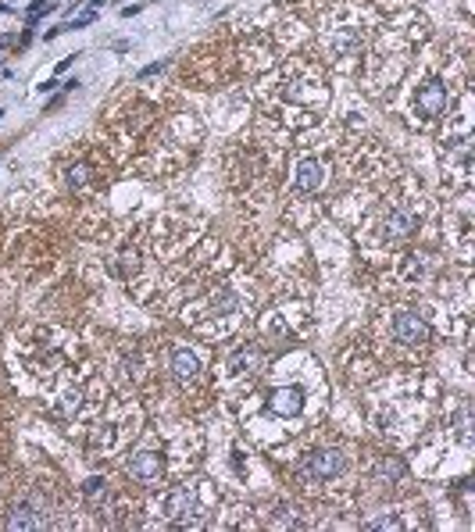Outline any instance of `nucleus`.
<instances>
[{
	"instance_id": "1",
	"label": "nucleus",
	"mask_w": 475,
	"mask_h": 532,
	"mask_svg": "<svg viewBox=\"0 0 475 532\" xmlns=\"http://www.w3.org/2000/svg\"><path fill=\"white\" fill-rule=\"evenodd\" d=\"M50 525V515H47V504L39 500V497H29L22 500L14 511H11V518H8V529L14 532H29V529H47Z\"/></svg>"
},
{
	"instance_id": "2",
	"label": "nucleus",
	"mask_w": 475,
	"mask_h": 532,
	"mask_svg": "<svg viewBox=\"0 0 475 532\" xmlns=\"http://www.w3.org/2000/svg\"><path fill=\"white\" fill-rule=\"evenodd\" d=\"M394 336H397V343H404V347H422V343H429L432 329H429V322H425L422 314L400 311L394 318Z\"/></svg>"
},
{
	"instance_id": "3",
	"label": "nucleus",
	"mask_w": 475,
	"mask_h": 532,
	"mask_svg": "<svg viewBox=\"0 0 475 532\" xmlns=\"http://www.w3.org/2000/svg\"><path fill=\"white\" fill-rule=\"evenodd\" d=\"M343 472V454L336 450V446H325V450H315L311 457H307V464L300 468V475H307V479H318V482H325V479H336Z\"/></svg>"
},
{
	"instance_id": "4",
	"label": "nucleus",
	"mask_w": 475,
	"mask_h": 532,
	"mask_svg": "<svg viewBox=\"0 0 475 532\" xmlns=\"http://www.w3.org/2000/svg\"><path fill=\"white\" fill-rule=\"evenodd\" d=\"M268 411L275 418H297L304 411V390L300 386H279L268 397Z\"/></svg>"
},
{
	"instance_id": "5",
	"label": "nucleus",
	"mask_w": 475,
	"mask_h": 532,
	"mask_svg": "<svg viewBox=\"0 0 475 532\" xmlns=\"http://www.w3.org/2000/svg\"><path fill=\"white\" fill-rule=\"evenodd\" d=\"M418 111H422L425 118H440V115L447 111V86H443V82L429 79L425 86L418 90Z\"/></svg>"
},
{
	"instance_id": "6",
	"label": "nucleus",
	"mask_w": 475,
	"mask_h": 532,
	"mask_svg": "<svg viewBox=\"0 0 475 532\" xmlns=\"http://www.w3.org/2000/svg\"><path fill=\"white\" fill-rule=\"evenodd\" d=\"M164 515H168L172 522H182V518L200 515V504H197V497L190 493V489H172V493L164 497Z\"/></svg>"
},
{
	"instance_id": "7",
	"label": "nucleus",
	"mask_w": 475,
	"mask_h": 532,
	"mask_svg": "<svg viewBox=\"0 0 475 532\" xmlns=\"http://www.w3.org/2000/svg\"><path fill=\"white\" fill-rule=\"evenodd\" d=\"M161 468H164L161 454H154V450H139V454H133V461H129V475H133V479H143V482H151V479L161 475Z\"/></svg>"
},
{
	"instance_id": "8",
	"label": "nucleus",
	"mask_w": 475,
	"mask_h": 532,
	"mask_svg": "<svg viewBox=\"0 0 475 532\" xmlns=\"http://www.w3.org/2000/svg\"><path fill=\"white\" fill-rule=\"evenodd\" d=\"M322 179H325L322 161H315V158H300L297 161V189L300 193H315V189L322 186Z\"/></svg>"
},
{
	"instance_id": "9",
	"label": "nucleus",
	"mask_w": 475,
	"mask_h": 532,
	"mask_svg": "<svg viewBox=\"0 0 475 532\" xmlns=\"http://www.w3.org/2000/svg\"><path fill=\"white\" fill-rule=\"evenodd\" d=\"M386 236L389 240H407L411 232H415V215H411V211H400V207H394L386 215Z\"/></svg>"
},
{
	"instance_id": "10",
	"label": "nucleus",
	"mask_w": 475,
	"mask_h": 532,
	"mask_svg": "<svg viewBox=\"0 0 475 532\" xmlns=\"http://www.w3.org/2000/svg\"><path fill=\"white\" fill-rule=\"evenodd\" d=\"M172 372H175V379H197L200 375V357L186 347L172 350Z\"/></svg>"
},
{
	"instance_id": "11",
	"label": "nucleus",
	"mask_w": 475,
	"mask_h": 532,
	"mask_svg": "<svg viewBox=\"0 0 475 532\" xmlns=\"http://www.w3.org/2000/svg\"><path fill=\"white\" fill-rule=\"evenodd\" d=\"M371 475H376V482H397L407 475V464L400 457H379L376 468H371Z\"/></svg>"
},
{
	"instance_id": "12",
	"label": "nucleus",
	"mask_w": 475,
	"mask_h": 532,
	"mask_svg": "<svg viewBox=\"0 0 475 532\" xmlns=\"http://www.w3.org/2000/svg\"><path fill=\"white\" fill-rule=\"evenodd\" d=\"M258 361H261V354H258L254 347H243V350H236V354H233V361H229V372H233V375H251V372L258 368Z\"/></svg>"
},
{
	"instance_id": "13",
	"label": "nucleus",
	"mask_w": 475,
	"mask_h": 532,
	"mask_svg": "<svg viewBox=\"0 0 475 532\" xmlns=\"http://www.w3.org/2000/svg\"><path fill=\"white\" fill-rule=\"evenodd\" d=\"M82 497H86L90 504H104V500L111 497V489H108V479H100V475L86 479V482H82Z\"/></svg>"
},
{
	"instance_id": "14",
	"label": "nucleus",
	"mask_w": 475,
	"mask_h": 532,
	"mask_svg": "<svg viewBox=\"0 0 475 532\" xmlns=\"http://www.w3.org/2000/svg\"><path fill=\"white\" fill-rule=\"evenodd\" d=\"M86 182H90V164H86V161H75V164L68 168V186H72V189H82Z\"/></svg>"
},
{
	"instance_id": "15",
	"label": "nucleus",
	"mask_w": 475,
	"mask_h": 532,
	"mask_svg": "<svg viewBox=\"0 0 475 532\" xmlns=\"http://www.w3.org/2000/svg\"><path fill=\"white\" fill-rule=\"evenodd\" d=\"M236 304H240V301H236V293H233V289H218V293H215V311H218V314L236 311Z\"/></svg>"
},
{
	"instance_id": "16",
	"label": "nucleus",
	"mask_w": 475,
	"mask_h": 532,
	"mask_svg": "<svg viewBox=\"0 0 475 532\" xmlns=\"http://www.w3.org/2000/svg\"><path fill=\"white\" fill-rule=\"evenodd\" d=\"M458 439L461 443H472V408H468V403L458 411Z\"/></svg>"
},
{
	"instance_id": "17",
	"label": "nucleus",
	"mask_w": 475,
	"mask_h": 532,
	"mask_svg": "<svg viewBox=\"0 0 475 532\" xmlns=\"http://www.w3.org/2000/svg\"><path fill=\"white\" fill-rule=\"evenodd\" d=\"M275 515H279V518H275L279 529H300V518H297V511H293V507H286V504H282Z\"/></svg>"
},
{
	"instance_id": "18",
	"label": "nucleus",
	"mask_w": 475,
	"mask_h": 532,
	"mask_svg": "<svg viewBox=\"0 0 475 532\" xmlns=\"http://www.w3.org/2000/svg\"><path fill=\"white\" fill-rule=\"evenodd\" d=\"M43 11H54V4H50V0H36V4L29 8V15H26V22H29V26H36Z\"/></svg>"
},
{
	"instance_id": "19",
	"label": "nucleus",
	"mask_w": 475,
	"mask_h": 532,
	"mask_svg": "<svg viewBox=\"0 0 475 532\" xmlns=\"http://www.w3.org/2000/svg\"><path fill=\"white\" fill-rule=\"evenodd\" d=\"M336 50H340V54H354V50H361V39H354V36H343L340 44H336Z\"/></svg>"
},
{
	"instance_id": "20",
	"label": "nucleus",
	"mask_w": 475,
	"mask_h": 532,
	"mask_svg": "<svg viewBox=\"0 0 475 532\" xmlns=\"http://www.w3.org/2000/svg\"><path fill=\"white\" fill-rule=\"evenodd\" d=\"M164 68H168V61H154V65H147V68L139 72V79H151V75H157V72H164Z\"/></svg>"
},
{
	"instance_id": "21",
	"label": "nucleus",
	"mask_w": 475,
	"mask_h": 532,
	"mask_svg": "<svg viewBox=\"0 0 475 532\" xmlns=\"http://www.w3.org/2000/svg\"><path fill=\"white\" fill-rule=\"evenodd\" d=\"M371 529H376V532H386V529H400V518H382V522H376Z\"/></svg>"
},
{
	"instance_id": "22",
	"label": "nucleus",
	"mask_w": 475,
	"mask_h": 532,
	"mask_svg": "<svg viewBox=\"0 0 475 532\" xmlns=\"http://www.w3.org/2000/svg\"><path fill=\"white\" fill-rule=\"evenodd\" d=\"M72 57H79V54H68V57H61V61H57V72H68V68H72Z\"/></svg>"
},
{
	"instance_id": "23",
	"label": "nucleus",
	"mask_w": 475,
	"mask_h": 532,
	"mask_svg": "<svg viewBox=\"0 0 475 532\" xmlns=\"http://www.w3.org/2000/svg\"><path fill=\"white\" fill-rule=\"evenodd\" d=\"M79 400H82V393L75 390V393H68V411H75L79 408Z\"/></svg>"
},
{
	"instance_id": "24",
	"label": "nucleus",
	"mask_w": 475,
	"mask_h": 532,
	"mask_svg": "<svg viewBox=\"0 0 475 532\" xmlns=\"http://www.w3.org/2000/svg\"><path fill=\"white\" fill-rule=\"evenodd\" d=\"M61 104H65V93H57V97H54V100L47 104V111H57V108H61Z\"/></svg>"
},
{
	"instance_id": "25",
	"label": "nucleus",
	"mask_w": 475,
	"mask_h": 532,
	"mask_svg": "<svg viewBox=\"0 0 475 532\" xmlns=\"http://www.w3.org/2000/svg\"><path fill=\"white\" fill-rule=\"evenodd\" d=\"M133 15H139V4H133V8H122V18H133Z\"/></svg>"
},
{
	"instance_id": "26",
	"label": "nucleus",
	"mask_w": 475,
	"mask_h": 532,
	"mask_svg": "<svg viewBox=\"0 0 475 532\" xmlns=\"http://www.w3.org/2000/svg\"><path fill=\"white\" fill-rule=\"evenodd\" d=\"M104 4H108V0H90V8H93V11H97V8H104Z\"/></svg>"
},
{
	"instance_id": "27",
	"label": "nucleus",
	"mask_w": 475,
	"mask_h": 532,
	"mask_svg": "<svg viewBox=\"0 0 475 532\" xmlns=\"http://www.w3.org/2000/svg\"><path fill=\"white\" fill-rule=\"evenodd\" d=\"M8 44H11V36H0V50H4Z\"/></svg>"
},
{
	"instance_id": "28",
	"label": "nucleus",
	"mask_w": 475,
	"mask_h": 532,
	"mask_svg": "<svg viewBox=\"0 0 475 532\" xmlns=\"http://www.w3.org/2000/svg\"><path fill=\"white\" fill-rule=\"evenodd\" d=\"M0 115H4V111H0Z\"/></svg>"
}]
</instances>
